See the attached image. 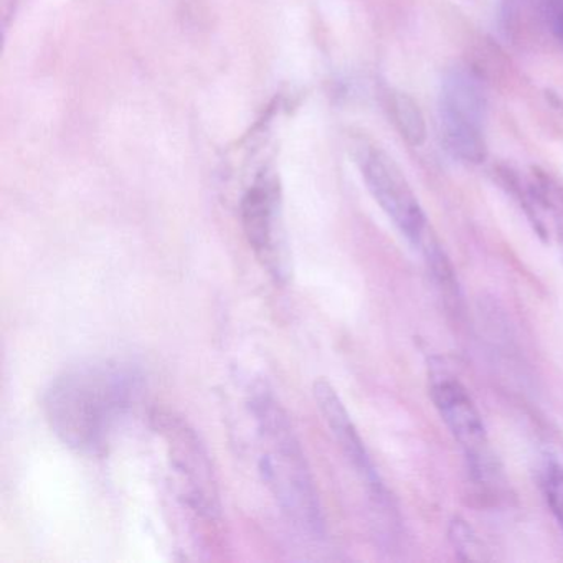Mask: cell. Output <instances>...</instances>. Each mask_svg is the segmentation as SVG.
<instances>
[{
  "label": "cell",
  "mask_w": 563,
  "mask_h": 563,
  "mask_svg": "<svg viewBox=\"0 0 563 563\" xmlns=\"http://www.w3.org/2000/svg\"><path fill=\"white\" fill-rule=\"evenodd\" d=\"M140 387V372L126 362H80L65 368L48 385L45 417L62 443L85 456H103Z\"/></svg>",
  "instance_id": "cell-1"
},
{
  "label": "cell",
  "mask_w": 563,
  "mask_h": 563,
  "mask_svg": "<svg viewBox=\"0 0 563 563\" xmlns=\"http://www.w3.org/2000/svg\"><path fill=\"white\" fill-rule=\"evenodd\" d=\"M250 410L256 424L263 483L296 529L311 537H321L324 533V514L305 451L288 413L265 385H258L252 391Z\"/></svg>",
  "instance_id": "cell-2"
},
{
  "label": "cell",
  "mask_w": 563,
  "mask_h": 563,
  "mask_svg": "<svg viewBox=\"0 0 563 563\" xmlns=\"http://www.w3.org/2000/svg\"><path fill=\"white\" fill-rule=\"evenodd\" d=\"M486 91L476 75L454 68L441 85L440 117L446 150L464 163L486 159Z\"/></svg>",
  "instance_id": "cell-3"
},
{
  "label": "cell",
  "mask_w": 563,
  "mask_h": 563,
  "mask_svg": "<svg viewBox=\"0 0 563 563\" xmlns=\"http://www.w3.org/2000/svg\"><path fill=\"white\" fill-rule=\"evenodd\" d=\"M153 427L166 441L170 470L180 493L200 516L216 517L220 510L216 474L206 444L183 418L170 411H154Z\"/></svg>",
  "instance_id": "cell-4"
},
{
  "label": "cell",
  "mask_w": 563,
  "mask_h": 563,
  "mask_svg": "<svg viewBox=\"0 0 563 563\" xmlns=\"http://www.w3.org/2000/svg\"><path fill=\"white\" fill-rule=\"evenodd\" d=\"M358 164L368 190L401 235L423 253L440 245L400 167L378 150L362 151Z\"/></svg>",
  "instance_id": "cell-5"
},
{
  "label": "cell",
  "mask_w": 563,
  "mask_h": 563,
  "mask_svg": "<svg viewBox=\"0 0 563 563\" xmlns=\"http://www.w3.org/2000/svg\"><path fill=\"white\" fill-rule=\"evenodd\" d=\"M431 400L454 440L463 448L474 467L487 466L489 441L483 417L470 391L460 380L446 374L433 375L430 387Z\"/></svg>",
  "instance_id": "cell-6"
},
{
  "label": "cell",
  "mask_w": 563,
  "mask_h": 563,
  "mask_svg": "<svg viewBox=\"0 0 563 563\" xmlns=\"http://www.w3.org/2000/svg\"><path fill=\"white\" fill-rule=\"evenodd\" d=\"M242 225L256 258L275 276H286L278 227V186L269 176H260L242 202Z\"/></svg>",
  "instance_id": "cell-7"
},
{
  "label": "cell",
  "mask_w": 563,
  "mask_h": 563,
  "mask_svg": "<svg viewBox=\"0 0 563 563\" xmlns=\"http://www.w3.org/2000/svg\"><path fill=\"white\" fill-rule=\"evenodd\" d=\"M312 395H314L318 410L321 411L322 418L331 430L332 437L338 441L342 453L351 461L352 466L361 474L362 479L367 483L372 494L382 499L385 493L384 484H382L380 476H378L377 470L372 463L364 440L358 434L357 428H355L354 421H352L347 408L342 404L338 391L328 380L319 378L312 385Z\"/></svg>",
  "instance_id": "cell-8"
},
{
  "label": "cell",
  "mask_w": 563,
  "mask_h": 563,
  "mask_svg": "<svg viewBox=\"0 0 563 563\" xmlns=\"http://www.w3.org/2000/svg\"><path fill=\"white\" fill-rule=\"evenodd\" d=\"M391 113L401 136L411 146H421L427 140V123L417 101L407 93H395L391 97Z\"/></svg>",
  "instance_id": "cell-9"
},
{
  "label": "cell",
  "mask_w": 563,
  "mask_h": 563,
  "mask_svg": "<svg viewBox=\"0 0 563 563\" xmlns=\"http://www.w3.org/2000/svg\"><path fill=\"white\" fill-rule=\"evenodd\" d=\"M540 483L547 504L563 530V467L556 463H547Z\"/></svg>",
  "instance_id": "cell-10"
},
{
  "label": "cell",
  "mask_w": 563,
  "mask_h": 563,
  "mask_svg": "<svg viewBox=\"0 0 563 563\" xmlns=\"http://www.w3.org/2000/svg\"><path fill=\"white\" fill-rule=\"evenodd\" d=\"M543 15L553 37L563 45V0H543Z\"/></svg>",
  "instance_id": "cell-11"
}]
</instances>
